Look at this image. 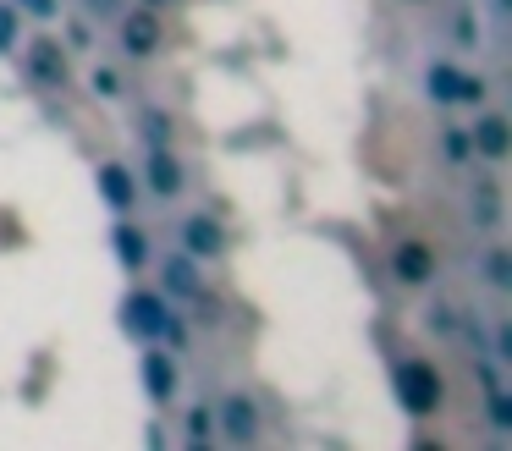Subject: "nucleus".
Returning a JSON list of instances; mask_svg holds the SVG:
<instances>
[{
    "instance_id": "obj_19",
    "label": "nucleus",
    "mask_w": 512,
    "mask_h": 451,
    "mask_svg": "<svg viewBox=\"0 0 512 451\" xmlns=\"http://www.w3.org/2000/svg\"><path fill=\"white\" fill-rule=\"evenodd\" d=\"M457 105H485V83L463 72V88H457Z\"/></svg>"
},
{
    "instance_id": "obj_4",
    "label": "nucleus",
    "mask_w": 512,
    "mask_h": 451,
    "mask_svg": "<svg viewBox=\"0 0 512 451\" xmlns=\"http://www.w3.org/2000/svg\"><path fill=\"white\" fill-rule=\"evenodd\" d=\"M28 77H39L45 88H67L72 83V66L61 61V50L50 39H39V44H28Z\"/></svg>"
},
{
    "instance_id": "obj_7",
    "label": "nucleus",
    "mask_w": 512,
    "mask_h": 451,
    "mask_svg": "<svg viewBox=\"0 0 512 451\" xmlns=\"http://www.w3.org/2000/svg\"><path fill=\"white\" fill-rule=\"evenodd\" d=\"M144 391L155 402H171V391H177V363H171V352H160V347L144 352Z\"/></svg>"
},
{
    "instance_id": "obj_3",
    "label": "nucleus",
    "mask_w": 512,
    "mask_h": 451,
    "mask_svg": "<svg viewBox=\"0 0 512 451\" xmlns=\"http://www.w3.org/2000/svg\"><path fill=\"white\" fill-rule=\"evenodd\" d=\"M122 319H127V330L144 336V341H155L160 330H171V308L160 303V292H133L122 303Z\"/></svg>"
},
{
    "instance_id": "obj_13",
    "label": "nucleus",
    "mask_w": 512,
    "mask_h": 451,
    "mask_svg": "<svg viewBox=\"0 0 512 451\" xmlns=\"http://www.w3.org/2000/svg\"><path fill=\"white\" fill-rule=\"evenodd\" d=\"M166 286H171V292H182V297H193V292H199V275H193V264H188V259H171V264H166Z\"/></svg>"
},
{
    "instance_id": "obj_11",
    "label": "nucleus",
    "mask_w": 512,
    "mask_h": 451,
    "mask_svg": "<svg viewBox=\"0 0 512 451\" xmlns=\"http://www.w3.org/2000/svg\"><path fill=\"white\" fill-rule=\"evenodd\" d=\"M468 138H474V154H485V160H507V121L501 116H479V127L468 132Z\"/></svg>"
},
{
    "instance_id": "obj_22",
    "label": "nucleus",
    "mask_w": 512,
    "mask_h": 451,
    "mask_svg": "<svg viewBox=\"0 0 512 451\" xmlns=\"http://www.w3.org/2000/svg\"><path fill=\"white\" fill-rule=\"evenodd\" d=\"M490 418H496V429H512V402L507 396H490Z\"/></svg>"
},
{
    "instance_id": "obj_9",
    "label": "nucleus",
    "mask_w": 512,
    "mask_h": 451,
    "mask_svg": "<svg viewBox=\"0 0 512 451\" xmlns=\"http://www.w3.org/2000/svg\"><path fill=\"white\" fill-rule=\"evenodd\" d=\"M430 275H435V253L424 248V242H402V248H397V281L424 286Z\"/></svg>"
},
{
    "instance_id": "obj_18",
    "label": "nucleus",
    "mask_w": 512,
    "mask_h": 451,
    "mask_svg": "<svg viewBox=\"0 0 512 451\" xmlns=\"http://www.w3.org/2000/svg\"><path fill=\"white\" fill-rule=\"evenodd\" d=\"M446 160H457V165H463L468 160V154H474V138H468V132H446Z\"/></svg>"
},
{
    "instance_id": "obj_8",
    "label": "nucleus",
    "mask_w": 512,
    "mask_h": 451,
    "mask_svg": "<svg viewBox=\"0 0 512 451\" xmlns=\"http://www.w3.org/2000/svg\"><path fill=\"white\" fill-rule=\"evenodd\" d=\"M149 193H160V198L182 193V165L171 149H149Z\"/></svg>"
},
{
    "instance_id": "obj_20",
    "label": "nucleus",
    "mask_w": 512,
    "mask_h": 451,
    "mask_svg": "<svg viewBox=\"0 0 512 451\" xmlns=\"http://www.w3.org/2000/svg\"><path fill=\"white\" fill-rule=\"evenodd\" d=\"M94 88H100L105 99H122V77H116L111 66H100V72H94Z\"/></svg>"
},
{
    "instance_id": "obj_2",
    "label": "nucleus",
    "mask_w": 512,
    "mask_h": 451,
    "mask_svg": "<svg viewBox=\"0 0 512 451\" xmlns=\"http://www.w3.org/2000/svg\"><path fill=\"white\" fill-rule=\"evenodd\" d=\"M122 50L133 61H149L160 50V6H138L122 17Z\"/></svg>"
},
{
    "instance_id": "obj_24",
    "label": "nucleus",
    "mask_w": 512,
    "mask_h": 451,
    "mask_svg": "<svg viewBox=\"0 0 512 451\" xmlns=\"http://www.w3.org/2000/svg\"><path fill=\"white\" fill-rule=\"evenodd\" d=\"M144 6H171V0H144Z\"/></svg>"
},
{
    "instance_id": "obj_16",
    "label": "nucleus",
    "mask_w": 512,
    "mask_h": 451,
    "mask_svg": "<svg viewBox=\"0 0 512 451\" xmlns=\"http://www.w3.org/2000/svg\"><path fill=\"white\" fill-rule=\"evenodd\" d=\"M485 281H490V286H507V281H512V253H507V248H496V253L485 259Z\"/></svg>"
},
{
    "instance_id": "obj_21",
    "label": "nucleus",
    "mask_w": 512,
    "mask_h": 451,
    "mask_svg": "<svg viewBox=\"0 0 512 451\" xmlns=\"http://www.w3.org/2000/svg\"><path fill=\"white\" fill-rule=\"evenodd\" d=\"M12 33H17V6H0V50H12Z\"/></svg>"
},
{
    "instance_id": "obj_6",
    "label": "nucleus",
    "mask_w": 512,
    "mask_h": 451,
    "mask_svg": "<svg viewBox=\"0 0 512 451\" xmlns=\"http://www.w3.org/2000/svg\"><path fill=\"white\" fill-rule=\"evenodd\" d=\"M221 424H226V440H232V446H248V440L259 435L254 402H248V396H226V402H221Z\"/></svg>"
},
{
    "instance_id": "obj_15",
    "label": "nucleus",
    "mask_w": 512,
    "mask_h": 451,
    "mask_svg": "<svg viewBox=\"0 0 512 451\" xmlns=\"http://www.w3.org/2000/svg\"><path fill=\"white\" fill-rule=\"evenodd\" d=\"M116 248H122L127 264H144V237H138V226H116Z\"/></svg>"
},
{
    "instance_id": "obj_14",
    "label": "nucleus",
    "mask_w": 512,
    "mask_h": 451,
    "mask_svg": "<svg viewBox=\"0 0 512 451\" xmlns=\"http://www.w3.org/2000/svg\"><path fill=\"white\" fill-rule=\"evenodd\" d=\"M144 138H149V149H171V121L160 110H144Z\"/></svg>"
},
{
    "instance_id": "obj_17",
    "label": "nucleus",
    "mask_w": 512,
    "mask_h": 451,
    "mask_svg": "<svg viewBox=\"0 0 512 451\" xmlns=\"http://www.w3.org/2000/svg\"><path fill=\"white\" fill-rule=\"evenodd\" d=\"M210 435H215V418L204 413V407H193V413H188V440H193V446H210Z\"/></svg>"
},
{
    "instance_id": "obj_5",
    "label": "nucleus",
    "mask_w": 512,
    "mask_h": 451,
    "mask_svg": "<svg viewBox=\"0 0 512 451\" xmlns=\"http://www.w3.org/2000/svg\"><path fill=\"white\" fill-rule=\"evenodd\" d=\"M182 248H188L193 259H215V253L226 248V231H221V220H210V215H193L188 226H182Z\"/></svg>"
},
{
    "instance_id": "obj_12",
    "label": "nucleus",
    "mask_w": 512,
    "mask_h": 451,
    "mask_svg": "<svg viewBox=\"0 0 512 451\" xmlns=\"http://www.w3.org/2000/svg\"><path fill=\"white\" fill-rule=\"evenodd\" d=\"M424 83H430V99H435V105H457L463 72H457V66H430V77H424Z\"/></svg>"
},
{
    "instance_id": "obj_23",
    "label": "nucleus",
    "mask_w": 512,
    "mask_h": 451,
    "mask_svg": "<svg viewBox=\"0 0 512 451\" xmlns=\"http://www.w3.org/2000/svg\"><path fill=\"white\" fill-rule=\"evenodd\" d=\"M17 6H23L28 17H39V22H45V17H56V0H17Z\"/></svg>"
},
{
    "instance_id": "obj_10",
    "label": "nucleus",
    "mask_w": 512,
    "mask_h": 451,
    "mask_svg": "<svg viewBox=\"0 0 512 451\" xmlns=\"http://www.w3.org/2000/svg\"><path fill=\"white\" fill-rule=\"evenodd\" d=\"M100 193L111 209H133V198H138L133 171H127V165H100Z\"/></svg>"
},
{
    "instance_id": "obj_1",
    "label": "nucleus",
    "mask_w": 512,
    "mask_h": 451,
    "mask_svg": "<svg viewBox=\"0 0 512 451\" xmlns=\"http://www.w3.org/2000/svg\"><path fill=\"white\" fill-rule=\"evenodd\" d=\"M397 396H402L408 413L430 418L435 407H441V374H435L424 358H402L397 363Z\"/></svg>"
}]
</instances>
